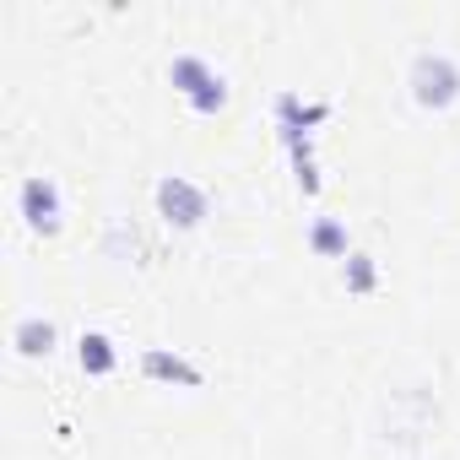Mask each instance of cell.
I'll list each match as a JSON object with an SVG mask.
<instances>
[{
    "label": "cell",
    "mask_w": 460,
    "mask_h": 460,
    "mask_svg": "<svg viewBox=\"0 0 460 460\" xmlns=\"http://www.w3.org/2000/svg\"><path fill=\"white\" fill-rule=\"evenodd\" d=\"M17 217L28 222V234L55 239L60 227H66V195H60V184L49 173H28L17 184Z\"/></svg>",
    "instance_id": "obj_4"
},
{
    "label": "cell",
    "mask_w": 460,
    "mask_h": 460,
    "mask_svg": "<svg viewBox=\"0 0 460 460\" xmlns=\"http://www.w3.org/2000/svg\"><path fill=\"white\" fill-rule=\"evenodd\" d=\"M406 93L422 114H444L460 103V60L449 49H417L406 66Z\"/></svg>",
    "instance_id": "obj_1"
},
{
    "label": "cell",
    "mask_w": 460,
    "mask_h": 460,
    "mask_svg": "<svg viewBox=\"0 0 460 460\" xmlns=\"http://www.w3.org/2000/svg\"><path fill=\"white\" fill-rule=\"evenodd\" d=\"M12 347H17V358L39 363V358H49V352L60 347V331H55V320H44V314H22V320L12 325Z\"/></svg>",
    "instance_id": "obj_7"
},
{
    "label": "cell",
    "mask_w": 460,
    "mask_h": 460,
    "mask_svg": "<svg viewBox=\"0 0 460 460\" xmlns=\"http://www.w3.org/2000/svg\"><path fill=\"white\" fill-rule=\"evenodd\" d=\"M152 206H157L163 227H173V234H195V227H206V217H211V195L184 173H163L157 190H152Z\"/></svg>",
    "instance_id": "obj_3"
},
{
    "label": "cell",
    "mask_w": 460,
    "mask_h": 460,
    "mask_svg": "<svg viewBox=\"0 0 460 460\" xmlns=\"http://www.w3.org/2000/svg\"><path fill=\"white\" fill-rule=\"evenodd\" d=\"M141 374H146L152 385H184V390L206 385L200 363H190L184 352H168V347H146V352H141Z\"/></svg>",
    "instance_id": "obj_6"
},
{
    "label": "cell",
    "mask_w": 460,
    "mask_h": 460,
    "mask_svg": "<svg viewBox=\"0 0 460 460\" xmlns=\"http://www.w3.org/2000/svg\"><path fill=\"white\" fill-rule=\"evenodd\" d=\"M293 179H298V190H304V200H314V195H320V168H314V157H304V163H293Z\"/></svg>",
    "instance_id": "obj_11"
},
{
    "label": "cell",
    "mask_w": 460,
    "mask_h": 460,
    "mask_svg": "<svg viewBox=\"0 0 460 460\" xmlns=\"http://www.w3.org/2000/svg\"><path fill=\"white\" fill-rule=\"evenodd\" d=\"M76 363H82V374H93V379H109V374L119 368L114 336H103V331H82V336H76Z\"/></svg>",
    "instance_id": "obj_8"
},
{
    "label": "cell",
    "mask_w": 460,
    "mask_h": 460,
    "mask_svg": "<svg viewBox=\"0 0 460 460\" xmlns=\"http://www.w3.org/2000/svg\"><path fill=\"white\" fill-rule=\"evenodd\" d=\"M309 250H314L320 261H347V255H352L347 222H341V217H314V222H309Z\"/></svg>",
    "instance_id": "obj_9"
},
{
    "label": "cell",
    "mask_w": 460,
    "mask_h": 460,
    "mask_svg": "<svg viewBox=\"0 0 460 460\" xmlns=\"http://www.w3.org/2000/svg\"><path fill=\"white\" fill-rule=\"evenodd\" d=\"M168 82H173V93L184 98V109L200 114V119H217V114L227 109V76H222L206 55H173V60H168Z\"/></svg>",
    "instance_id": "obj_2"
},
{
    "label": "cell",
    "mask_w": 460,
    "mask_h": 460,
    "mask_svg": "<svg viewBox=\"0 0 460 460\" xmlns=\"http://www.w3.org/2000/svg\"><path fill=\"white\" fill-rule=\"evenodd\" d=\"M277 136H314L325 119H331V103L325 98H314V103H304L298 93H277Z\"/></svg>",
    "instance_id": "obj_5"
},
{
    "label": "cell",
    "mask_w": 460,
    "mask_h": 460,
    "mask_svg": "<svg viewBox=\"0 0 460 460\" xmlns=\"http://www.w3.org/2000/svg\"><path fill=\"white\" fill-rule=\"evenodd\" d=\"M341 288H347L352 298H368V293H379V261H374L368 250H352V255L341 261Z\"/></svg>",
    "instance_id": "obj_10"
}]
</instances>
